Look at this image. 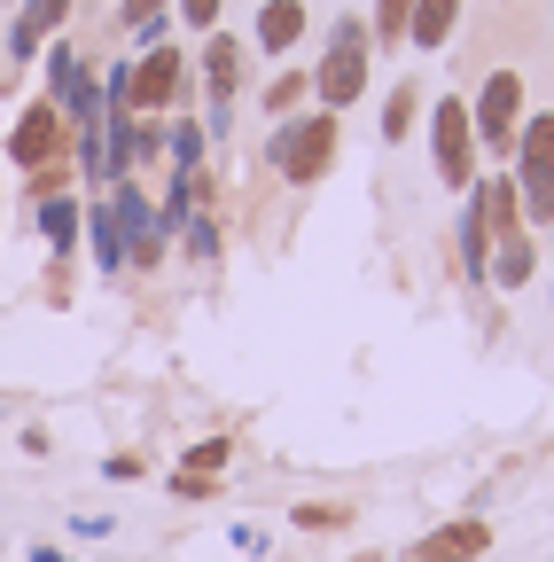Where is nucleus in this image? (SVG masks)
<instances>
[{"instance_id":"nucleus-24","label":"nucleus","mask_w":554,"mask_h":562,"mask_svg":"<svg viewBox=\"0 0 554 562\" xmlns=\"http://www.w3.org/2000/svg\"><path fill=\"white\" fill-rule=\"evenodd\" d=\"M172 501H212V476H188V469H180V476H172Z\"/></svg>"},{"instance_id":"nucleus-7","label":"nucleus","mask_w":554,"mask_h":562,"mask_svg":"<svg viewBox=\"0 0 554 562\" xmlns=\"http://www.w3.org/2000/svg\"><path fill=\"white\" fill-rule=\"evenodd\" d=\"M110 211H117V227H125V258L133 266H157L165 258V243H172V227L149 211V195H142V180H110Z\"/></svg>"},{"instance_id":"nucleus-27","label":"nucleus","mask_w":554,"mask_h":562,"mask_svg":"<svg viewBox=\"0 0 554 562\" xmlns=\"http://www.w3.org/2000/svg\"><path fill=\"white\" fill-rule=\"evenodd\" d=\"M352 562H383V554H352Z\"/></svg>"},{"instance_id":"nucleus-5","label":"nucleus","mask_w":554,"mask_h":562,"mask_svg":"<svg viewBox=\"0 0 554 562\" xmlns=\"http://www.w3.org/2000/svg\"><path fill=\"white\" fill-rule=\"evenodd\" d=\"M430 165H438V180H445L453 195L476 188V125H468V102H461V94H445V102L430 110Z\"/></svg>"},{"instance_id":"nucleus-1","label":"nucleus","mask_w":554,"mask_h":562,"mask_svg":"<svg viewBox=\"0 0 554 562\" xmlns=\"http://www.w3.org/2000/svg\"><path fill=\"white\" fill-rule=\"evenodd\" d=\"M273 172H282L290 188H320L328 165H336V110H305V117H282L265 133V149H258Z\"/></svg>"},{"instance_id":"nucleus-2","label":"nucleus","mask_w":554,"mask_h":562,"mask_svg":"<svg viewBox=\"0 0 554 562\" xmlns=\"http://www.w3.org/2000/svg\"><path fill=\"white\" fill-rule=\"evenodd\" d=\"M368 24L360 16H343L336 32H328V55H320V70H313V94H320V110H352L360 94H368Z\"/></svg>"},{"instance_id":"nucleus-9","label":"nucleus","mask_w":554,"mask_h":562,"mask_svg":"<svg viewBox=\"0 0 554 562\" xmlns=\"http://www.w3.org/2000/svg\"><path fill=\"white\" fill-rule=\"evenodd\" d=\"M453 250H461V273H468V281H493V250H500V243H493V227H484V203H476V195L461 203Z\"/></svg>"},{"instance_id":"nucleus-21","label":"nucleus","mask_w":554,"mask_h":562,"mask_svg":"<svg viewBox=\"0 0 554 562\" xmlns=\"http://www.w3.org/2000/svg\"><path fill=\"white\" fill-rule=\"evenodd\" d=\"M227 453H235V438H203V446H188V476H212V469H227Z\"/></svg>"},{"instance_id":"nucleus-10","label":"nucleus","mask_w":554,"mask_h":562,"mask_svg":"<svg viewBox=\"0 0 554 562\" xmlns=\"http://www.w3.org/2000/svg\"><path fill=\"white\" fill-rule=\"evenodd\" d=\"M305 0H265L258 9V55H290L297 40H305Z\"/></svg>"},{"instance_id":"nucleus-18","label":"nucleus","mask_w":554,"mask_h":562,"mask_svg":"<svg viewBox=\"0 0 554 562\" xmlns=\"http://www.w3.org/2000/svg\"><path fill=\"white\" fill-rule=\"evenodd\" d=\"M414 117H422V94H414V87H391V102H383V140H406Z\"/></svg>"},{"instance_id":"nucleus-17","label":"nucleus","mask_w":554,"mask_h":562,"mask_svg":"<svg viewBox=\"0 0 554 562\" xmlns=\"http://www.w3.org/2000/svg\"><path fill=\"white\" fill-rule=\"evenodd\" d=\"M180 250H188L195 266L219 258V220H212V211H188V220H180Z\"/></svg>"},{"instance_id":"nucleus-23","label":"nucleus","mask_w":554,"mask_h":562,"mask_svg":"<svg viewBox=\"0 0 554 562\" xmlns=\"http://www.w3.org/2000/svg\"><path fill=\"white\" fill-rule=\"evenodd\" d=\"M180 24L188 32H212L219 24V0H180Z\"/></svg>"},{"instance_id":"nucleus-13","label":"nucleus","mask_w":554,"mask_h":562,"mask_svg":"<svg viewBox=\"0 0 554 562\" xmlns=\"http://www.w3.org/2000/svg\"><path fill=\"white\" fill-rule=\"evenodd\" d=\"M453 24H461V0H414V24H406V40L422 47V55H438V47L453 40Z\"/></svg>"},{"instance_id":"nucleus-3","label":"nucleus","mask_w":554,"mask_h":562,"mask_svg":"<svg viewBox=\"0 0 554 562\" xmlns=\"http://www.w3.org/2000/svg\"><path fill=\"white\" fill-rule=\"evenodd\" d=\"M516 195H523V227L554 220V110L523 117L516 133Z\"/></svg>"},{"instance_id":"nucleus-22","label":"nucleus","mask_w":554,"mask_h":562,"mask_svg":"<svg viewBox=\"0 0 554 562\" xmlns=\"http://www.w3.org/2000/svg\"><path fill=\"white\" fill-rule=\"evenodd\" d=\"M343 516H352V508H320V501H297V524H305V531H336Z\"/></svg>"},{"instance_id":"nucleus-25","label":"nucleus","mask_w":554,"mask_h":562,"mask_svg":"<svg viewBox=\"0 0 554 562\" xmlns=\"http://www.w3.org/2000/svg\"><path fill=\"white\" fill-rule=\"evenodd\" d=\"M102 476H110V484H125V476H142V453H110V461H102Z\"/></svg>"},{"instance_id":"nucleus-4","label":"nucleus","mask_w":554,"mask_h":562,"mask_svg":"<svg viewBox=\"0 0 554 562\" xmlns=\"http://www.w3.org/2000/svg\"><path fill=\"white\" fill-rule=\"evenodd\" d=\"M468 125H476V149H493V157H516V133H523V70H493V79L476 87L468 102Z\"/></svg>"},{"instance_id":"nucleus-20","label":"nucleus","mask_w":554,"mask_h":562,"mask_svg":"<svg viewBox=\"0 0 554 562\" xmlns=\"http://www.w3.org/2000/svg\"><path fill=\"white\" fill-rule=\"evenodd\" d=\"M305 94H313V70H282L265 87V117H290V102H305Z\"/></svg>"},{"instance_id":"nucleus-26","label":"nucleus","mask_w":554,"mask_h":562,"mask_svg":"<svg viewBox=\"0 0 554 562\" xmlns=\"http://www.w3.org/2000/svg\"><path fill=\"white\" fill-rule=\"evenodd\" d=\"M24 562H71V554H63V547H32Z\"/></svg>"},{"instance_id":"nucleus-19","label":"nucleus","mask_w":554,"mask_h":562,"mask_svg":"<svg viewBox=\"0 0 554 562\" xmlns=\"http://www.w3.org/2000/svg\"><path fill=\"white\" fill-rule=\"evenodd\" d=\"M406 24H414V0H375V24H368V40L398 47V40H406Z\"/></svg>"},{"instance_id":"nucleus-12","label":"nucleus","mask_w":554,"mask_h":562,"mask_svg":"<svg viewBox=\"0 0 554 562\" xmlns=\"http://www.w3.org/2000/svg\"><path fill=\"white\" fill-rule=\"evenodd\" d=\"M39 235H47V250H55V258H71V250H79V235H87L79 195H39Z\"/></svg>"},{"instance_id":"nucleus-6","label":"nucleus","mask_w":554,"mask_h":562,"mask_svg":"<svg viewBox=\"0 0 554 562\" xmlns=\"http://www.w3.org/2000/svg\"><path fill=\"white\" fill-rule=\"evenodd\" d=\"M63 149H71V117H63L47 94L24 102V117L9 125V165L16 172H39V165H63Z\"/></svg>"},{"instance_id":"nucleus-11","label":"nucleus","mask_w":554,"mask_h":562,"mask_svg":"<svg viewBox=\"0 0 554 562\" xmlns=\"http://www.w3.org/2000/svg\"><path fill=\"white\" fill-rule=\"evenodd\" d=\"M468 195L484 203V227H493V243L523 235V195H516V180H508V172H500V180H476Z\"/></svg>"},{"instance_id":"nucleus-15","label":"nucleus","mask_w":554,"mask_h":562,"mask_svg":"<svg viewBox=\"0 0 554 562\" xmlns=\"http://www.w3.org/2000/svg\"><path fill=\"white\" fill-rule=\"evenodd\" d=\"M531 273H539V243H531V227H523V235H508V243L493 250V281H500V290H523Z\"/></svg>"},{"instance_id":"nucleus-14","label":"nucleus","mask_w":554,"mask_h":562,"mask_svg":"<svg viewBox=\"0 0 554 562\" xmlns=\"http://www.w3.org/2000/svg\"><path fill=\"white\" fill-rule=\"evenodd\" d=\"M87 243H94V266H102V273H125V227H117L110 203L87 211Z\"/></svg>"},{"instance_id":"nucleus-8","label":"nucleus","mask_w":554,"mask_h":562,"mask_svg":"<svg viewBox=\"0 0 554 562\" xmlns=\"http://www.w3.org/2000/svg\"><path fill=\"white\" fill-rule=\"evenodd\" d=\"M484 547H493V524H484V516H461V524H445V531H430V539H414L406 562H476Z\"/></svg>"},{"instance_id":"nucleus-16","label":"nucleus","mask_w":554,"mask_h":562,"mask_svg":"<svg viewBox=\"0 0 554 562\" xmlns=\"http://www.w3.org/2000/svg\"><path fill=\"white\" fill-rule=\"evenodd\" d=\"M203 79H212V94H235V79H242V40H227V32L203 40Z\"/></svg>"}]
</instances>
